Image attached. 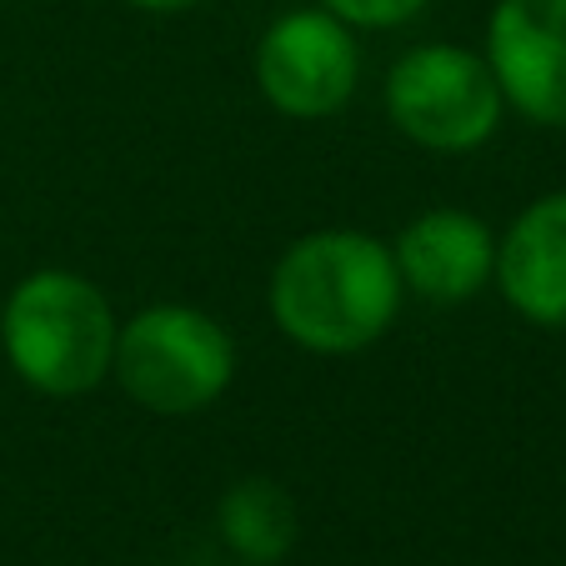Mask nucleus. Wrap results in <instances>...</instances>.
Here are the masks:
<instances>
[{"label":"nucleus","mask_w":566,"mask_h":566,"mask_svg":"<svg viewBox=\"0 0 566 566\" xmlns=\"http://www.w3.org/2000/svg\"><path fill=\"white\" fill-rule=\"evenodd\" d=\"M401 271L391 241L356 226H321L296 235L266 281L271 326L311 356H356L401 316Z\"/></svg>","instance_id":"1"},{"label":"nucleus","mask_w":566,"mask_h":566,"mask_svg":"<svg viewBox=\"0 0 566 566\" xmlns=\"http://www.w3.org/2000/svg\"><path fill=\"white\" fill-rule=\"evenodd\" d=\"M120 316L91 276L41 266L21 276L0 306V352L31 391L71 401L111 376Z\"/></svg>","instance_id":"2"},{"label":"nucleus","mask_w":566,"mask_h":566,"mask_svg":"<svg viewBox=\"0 0 566 566\" xmlns=\"http://www.w3.org/2000/svg\"><path fill=\"white\" fill-rule=\"evenodd\" d=\"M111 376L150 417H201L231 391L235 342L211 311L156 301L120 321Z\"/></svg>","instance_id":"3"},{"label":"nucleus","mask_w":566,"mask_h":566,"mask_svg":"<svg viewBox=\"0 0 566 566\" xmlns=\"http://www.w3.org/2000/svg\"><path fill=\"white\" fill-rule=\"evenodd\" d=\"M381 106L411 146L437 156L481 150L506 116L486 55L457 41H427L396 55L381 86Z\"/></svg>","instance_id":"4"},{"label":"nucleus","mask_w":566,"mask_h":566,"mask_svg":"<svg viewBox=\"0 0 566 566\" xmlns=\"http://www.w3.org/2000/svg\"><path fill=\"white\" fill-rule=\"evenodd\" d=\"M256 86L286 120H326L361 86V45L346 21L321 6L276 15L256 41Z\"/></svg>","instance_id":"5"},{"label":"nucleus","mask_w":566,"mask_h":566,"mask_svg":"<svg viewBox=\"0 0 566 566\" xmlns=\"http://www.w3.org/2000/svg\"><path fill=\"white\" fill-rule=\"evenodd\" d=\"M481 55L506 111L566 130V0H496Z\"/></svg>","instance_id":"6"},{"label":"nucleus","mask_w":566,"mask_h":566,"mask_svg":"<svg viewBox=\"0 0 566 566\" xmlns=\"http://www.w3.org/2000/svg\"><path fill=\"white\" fill-rule=\"evenodd\" d=\"M391 256L407 296H421L431 306H461L492 286L496 231L467 206H431L396 231Z\"/></svg>","instance_id":"7"},{"label":"nucleus","mask_w":566,"mask_h":566,"mask_svg":"<svg viewBox=\"0 0 566 566\" xmlns=\"http://www.w3.org/2000/svg\"><path fill=\"white\" fill-rule=\"evenodd\" d=\"M492 286L542 332H566V191H546L496 235Z\"/></svg>","instance_id":"8"},{"label":"nucleus","mask_w":566,"mask_h":566,"mask_svg":"<svg viewBox=\"0 0 566 566\" xmlns=\"http://www.w3.org/2000/svg\"><path fill=\"white\" fill-rule=\"evenodd\" d=\"M216 532L241 566H276L296 546L301 516L276 476H241L216 502Z\"/></svg>","instance_id":"9"},{"label":"nucleus","mask_w":566,"mask_h":566,"mask_svg":"<svg viewBox=\"0 0 566 566\" xmlns=\"http://www.w3.org/2000/svg\"><path fill=\"white\" fill-rule=\"evenodd\" d=\"M321 11H332L352 31H396V25L417 21L431 0H316Z\"/></svg>","instance_id":"10"},{"label":"nucleus","mask_w":566,"mask_h":566,"mask_svg":"<svg viewBox=\"0 0 566 566\" xmlns=\"http://www.w3.org/2000/svg\"><path fill=\"white\" fill-rule=\"evenodd\" d=\"M120 6H130L140 15H186L196 6H206V0H120Z\"/></svg>","instance_id":"11"}]
</instances>
